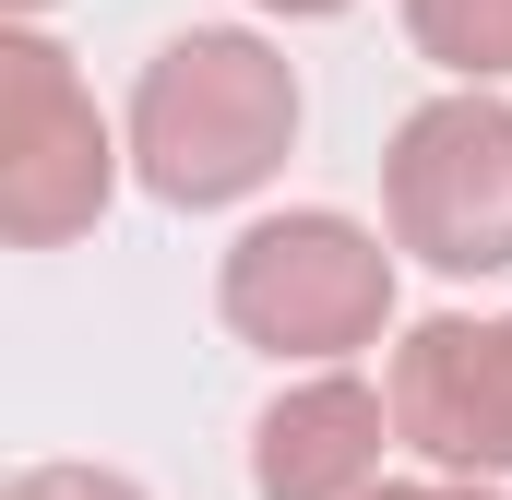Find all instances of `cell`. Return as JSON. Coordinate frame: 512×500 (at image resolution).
<instances>
[{"label": "cell", "mask_w": 512, "mask_h": 500, "mask_svg": "<svg viewBox=\"0 0 512 500\" xmlns=\"http://www.w3.org/2000/svg\"><path fill=\"white\" fill-rule=\"evenodd\" d=\"M286 143H298V72L239 24L167 36L131 84V179L179 215H215V203L262 191L286 167Z\"/></svg>", "instance_id": "6da1fadb"}, {"label": "cell", "mask_w": 512, "mask_h": 500, "mask_svg": "<svg viewBox=\"0 0 512 500\" xmlns=\"http://www.w3.org/2000/svg\"><path fill=\"white\" fill-rule=\"evenodd\" d=\"M215 310L262 358H310V370L358 358L393 322V250L358 215H322V203L310 215H262V227H239L227 274H215Z\"/></svg>", "instance_id": "7a4b0ae2"}, {"label": "cell", "mask_w": 512, "mask_h": 500, "mask_svg": "<svg viewBox=\"0 0 512 500\" xmlns=\"http://www.w3.org/2000/svg\"><path fill=\"white\" fill-rule=\"evenodd\" d=\"M120 155H131V131L96 120L84 72L36 24H12L0 36V239L12 250L84 239L108 215V191H120Z\"/></svg>", "instance_id": "3957f363"}, {"label": "cell", "mask_w": 512, "mask_h": 500, "mask_svg": "<svg viewBox=\"0 0 512 500\" xmlns=\"http://www.w3.org/2000/svg\"><path fill=\"white\" fill-rule=\"evenodd\" d=\"M382 215L429 274H512V108L477 84L429 96L382 155Z\"/></svg>", "instance_id": "277c9868"}, {"label": "cell", "mask_w": 512, "mask_h": 500, "mask_svg": "<svg viewBox=\"0 0 512 500\" xmlns=\"http://www.w3.org/2000/svg\"><path fill=\"white\" fill-rule=\"evenodd\" d=\"M393 441L429 453L441 477H501L512 465V322H417L393 346Z\"/></svg>", "instance_id": "5b68a950"}, {"label": "cell", "mask_w": 512, "mask_h": 500, "mask_svg": "<svg viewBox=\"0 0 512 500\" xmlns=\"http://www.w3.org/2000/svg\"><path fill=\"white\" fill-rule=\"evenodd\" d=\"M382 453H393V393H370L358 370H310L262 405L251 489L262 500H370Z\"/></svg>", "instance_id": "8992f818"}, {"label": "cell", "mask_w": 512, "mask_h": 500, "mask_svg": "<svg viewBox=\"0 0 512 500\" xmlns=\"http://www.w3.org/2000/svg\"><path fill=\"white\" fill-rule=\"evenodd\" d=\"M405 36H417L429 72H453L477 96L512 72V0H405Z\"/></svg>", "instance_id": "52a82bcc"}, {"label": "cell", "mask_w": 512, "mask_h": 500, "mask_svg": "<svg viewBox=\"0 0 512 500\" xmlns=\"http://www.w3.org/2000/svg\"><path fill=\"white\" fill-rule=\"evenodd\" d=\"M0 500H143L131 477H108V465H24Z\"/></svg>", "instance_id": "ba28073f"}, {"label": "cell", "mask_w": 512, "mask_h": 500, "mask_svg": "<svg viewBox=\"0 0 512 500\" xmlns=\"http://www.w3.org/2000/svg\"><path fill=\"white\" fill-rule=\"evenodd\" d=\"M370 500H501L489 477H405V489H370Z\"/></svg>", "instance_id": "9c48e42d"}, {"label": "cell", "mask_w": 512, "mask_h": 500, "mask_svg": "<svg viewBox=\"0 0 512 500\" xmlns=\"http://www.w3.org/2000/svg\"><path fill=\"white\" fill-rule=\"evenodd\" d=\"M262 12H286V24H322V12H346V0H262Z\"/></svg>", "instance_id": "30bf717a"}, {"label": "cell", "mask_w": 512, "mask_h": 500, "mask_svg": "<svg viewBox=\"0 0 512 500\" xmlns=\"http://www.w3.org/2000/svg\"><path fill=\"white\" fill-rule=\"evenodd\" d=\"M12 12H48V0H12Z\"/></svg>", "instance_id": "8fae6325"}]
</instances>
